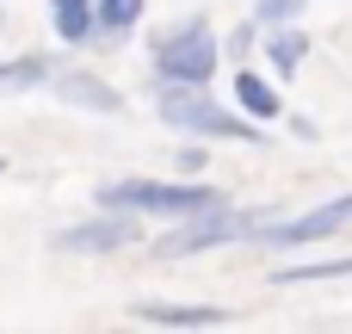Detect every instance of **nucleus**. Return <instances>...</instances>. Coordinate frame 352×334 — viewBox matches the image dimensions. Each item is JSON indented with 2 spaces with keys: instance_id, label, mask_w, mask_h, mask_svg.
I'll return each mask as SVG.
<instances>
[{
  "instance_id": "f257e3e1",
  "label": "nucleus",
  "mask_w": 352,
  "mask_h": 334,
  "mask_svg": "<svg viewBox=\"0 0 352 334\" xmlns=\"http://www.w3.org/2000/svg\"><path fill=\"white\" fill-rule=\"evenodd\" d=\"M99 211H130L142 223H179V217H198V211H217L229 205V192L217 180H179V174H124V180H105L93 192Z\"/></svg>"
},
{
  "instance_id": "f03ea898",
  "label": "nucleus",
  "mask_w": 352,
  "mask_h": 334,
  "mask_svg": "<svg viewBox=\"0 0 352 334\" xmlns=\"http://www.w3.org/2000/svg\"><path fill=\"white\" fill-rule=\"evenodd\" d=\"M155 118H161L167 130H179V136L266 149V124H254L235 99H217L210 87H192V81H161V87H155Z\"/></svg>"
},
{
  "instance_id": "7ed1b4c3",
  "label": "nucleus",
  "mask_w": 352,
  "mask_h": 334,
  "mask_svg": "<svg viewBox=\"0 0 352 334\" xmlns=\"http://www.w3.org/2000/svg\"><path fill=\"white\" fill-rule=\"evenodd\" d=\"M148 68L155 81H192V87H210L217 68H223V37L210 25V12H186L173 25H161L148 37Z\"/></svg>"
},
{
  "instance_id": "20e7f679",
  "label": "nucleus",
  "mask_w": 352,
  "mask_h": 334,
  "mask_svg": "<svg viewBox=\"0 0 352 334\" xmlns=\"http://www.w3.org/2000/svg\"><path fill=\"white\" fill-rule=\"evenodd\" d=\"M266 223H272V211H241V205L229 198V205H217V211L179 217L148 254H155V260H192V254H210V248H241V242H254Z\"/></svg>"
},
{
  "instance_id": "39448f33",
  "label": "nucleus",
  "mask_w": 352,
  "mask_h": 334,
  "mask_svg": "<svg viewBox=\"0 0 352 334\" xmlns=\"http://www.w3.org/2000/svg\"><path fill=\"white\" fill-rule=\"evenodd\" d=\"M352 229V192L340 198H322V205H309V211H285V217H272L254 242L260 248H316V242H328V236H346Z\"/></svg>"
},
{
  "instance_id": "423d86ee",
  "label": "nucleus",
  "mask_w": 352,
  "mask_h": 334,
  "mask_svg": "<svg viewBox=\"0 0 352 334\" xmlns=\"http://www.w3.org/2000/svg\"><path fill=\"white\" fill-rule=\"evenodd\" d=\"M136 242H142V217L93 205L87 223H68V229L50 236V254H118V248H136Z\"/></svg>"
},
{
  "instance_id": "0eeeda50",
  "label": "nucleus",
  "mask_w": 352,
  "mask_h": 334,
  "mask_svg": "<svg viewBox=\"0 0 352 334\" xmlns=\"http://www.w3.org/2000/svg\"><path fill=\"white\" fill-rule=\"evenodd\" d=\"M56 99L62 105H74V112H93V118H118L124 112V93L105 81V74H93V68H56Z\"/></svg>"
},
{
  "instance_id": "6e6552de",
  "label": "nucleus",
  "mask_w": 352,
  "mask_h": 334,
  "mask_svg": "<svg viewBox=\"0 0 352 334\" xmlns=\"http://www.w3.org/2000/svg\"><path fill=\"white\" fill-rule=\"evenodd\" d=\"M229 99L254 118V124H278L285 118V93H278V74L272 68H254V62H235V81H229Z\"/></svg>"
},
{
  "instance_id": "1a4fd4ad",
  "label": "nucleus",
  "mask_w": 352,
  "mask_h": 334,
  "mask_svg": "<svg viewBox=\"0 0 352 334\" xmlns=\"http://www.w3.org/2000/svg\"><path fill=\"white\" fill-rule=\"evenodd\" d=\"M130 322H142V328H229L235 310H223V304H130Z\"/></svg>"
},
{
  "instance_id": "9d476101",
  "label": "nucleus",
  "mask_w": 352,
  "mask_h": 334,
  "mask_svg": "<svg viewBox=\"0 0 352 334\" xmlns=\"http://www.w3.org/2000/svg\"><path fill=\"white\" fill-rule=\"evenodd\" d=\"M56 81V56L43 50H19V56H0V99H25V93H43Z\"/></svg>"
},
{
  "instance_id": "9b49d317",
  "label": "nucleus",
  "mask_w": 352,
  "mask_h": 334,
  "mask_svg": "<svg viewBox=\"0 0 352 334\" xmlns=\"http://www.w3.org/2000/svg\"><path fill=\"white\" fill-rule=\"evenodd\" d=\"M43 12H50L56 43H68V50L99 43V0H43Z\"/></svg>"
},
{
  "instance_id": "f8f14e48",
  "label": "nucleus",
  "mask_w": 352,
  "mask_h": 334,
  "mask_svg": "<svg viewBox=\"0 0 352 334\" xmlns=\"http://www.w3.org/2000/svg\"><path fill=\"white\" fill-rule=\"evenodd\" d=\"M309 31L303 25H272L266 37H260V56H266V68L278 74V81H297L303 74V62H309Z\"/></svg>"
},
{
  "instance_id": "ddd939ff",
  "label": "nucleus",
  "mask_w": 352,
  "mask_h": 334,
  "mask_svg": "<svg viewBox=\"0 0 352 334\" xmlns=\"http://www.w3.org/2000/svg\"><path fill=\"white\" fill-rule=\"evenodd\" d=\"M352 279V254H328V260H291V267H272V285H334Z\"/></svg>"
},
{
  "instance_id": "4468645a",
  "label": "nucleus",
  "mask_w": 352,
  "mask_h": 334,
  "mask_svg": "<svg viewBox=\"0 0 352 334\" xmlns=\"http://www.w3.org/2000/svg\"><path fill=\"white\" fill-rule=\"evenodd\" d=\"M142 12H148V0H99V43H124L136 25H142Z\"/></svg>"
},
{
  "instance_id": "2eb2a0df",
  "label": "nucleus",
  "mask_w": 352,
  "mask_h": 334,
  "mask_svg": "<svg viewBox=\"0 0 352 334\" xmlns=\"http://www.w3.org/2000/svg\"><path fill=\"white\" fill-rule=\"evenodd\" d=\"M254 50H260V19L248 12V19L223 37V56H229V62H254Z\"/></svg>"
},
{
  "instance_id": "dca6fc26",
  "label": "nucleus",
  "mask_w": 352,
  "mask_h": 334,
  "mask_svg": "<svg viewBox=\"0 0 352 334\" xmlns=\"http://www.w3.org/2000/svg\"><path fill=\"white\" fill-rule=\"evenodd\" d=\"M204 167H210V149H204V136H186V143L173 149V174H179V180H198Z\"/></svg>"
},
{
  "instance_id": "f3484780",
  "label": "nucleus",
  "mask_w": 352,
  "mask_h": 334,
  "mask_svg": "<svg viewBox=\"0 0 352 334\" xmlns=\"http://www.w3.org/2000/svg\"><path fill=\"white\" fill-rule=\"evenodd\" d=\"M303 6L309 0H254V19H260V31H272V25H297Z\"/></svg>"
},
{
  "instance_id": "a211bd4d",
  "label": "nucleus",
  "mask_w": 352,
  "mask_h": 334,
  "mask_svg": "<svg viewBox=\"0 0 352 334\" xmlns=\"http://www.w3.org/2000/svg\"><path fill=\"white\" fill-rule=\"evenodd\" d=\"M291 136H297V143H316V118L297 112V118H291Z\"/></svg>"
},
{
  "instance_id": "6ab92c4d",
  "label": "nucleus",
  "mask_w": 352,
  "mask_h": 334,
  "mask_svg": "<svg viewBox=\"0 0 352 334\" xmlns=\"http://www.w3.org/2000/svg\"><path fill=\"white\" fill-rule=\"evenodd\" d=\"M0 174H6V161H0Z\"/></svg>"
},
{
  "instance_id": "aec40b11",
  "label": "nucleus",
  "mask_w": 352,
  "mask_h": 334,
  "mask_svg": "<svg viewBox=\"0 0 352 334\" xmlns=\"http://www.w3.org/2000/svg\"><path fill=\"white\" fill-rule=\"evenodd\" d=\"M0 12H6V0H0Z\"/></svg>"
}]
</instances>
